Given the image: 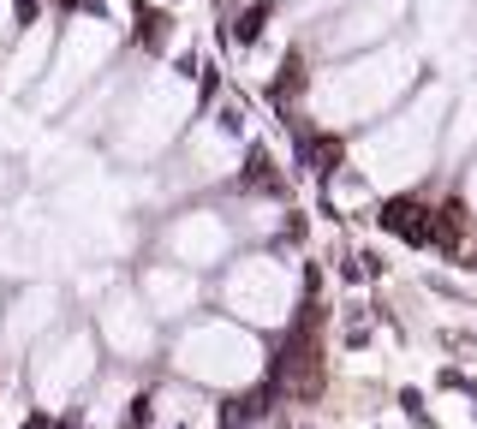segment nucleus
I'll return each instance as SVG.
<instances>
[{"label": "nucleus", "mask_w": 477, "mask_h": 429, "mask_svg": "<svg viewBox=\"0 0 477 429\" xmlns=\"http://www.w3.org/2000/svg\"><path fill=\"white\" fill-rule=\"evenodd\" d=\"M167 36H174V12H156V6H138V30H132V42L156 54V48H161Z\"/></svg>", "instance_id": "f257e3e1"}, {"label": "nucleus", "mask_w": 477, "mask_h": 429, "mask_svg": "<svg viewBox=\"0 0 477 429\" xmlns=\"http://www.w3.org/2000/svg\"><path fill=\"white\" fill-rule=\"evenodd\" d=\"M400 406H406L412 424H430V429H436V417H430V406H424V393H417V388H400Z\"/></svg>", "instance_id": "f03ea898"}]
</instances>
